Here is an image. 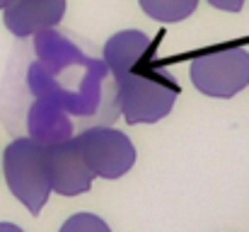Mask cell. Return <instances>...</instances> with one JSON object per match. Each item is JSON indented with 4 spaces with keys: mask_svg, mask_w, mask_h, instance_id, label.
I'll return each mask as SVG.
<instances>
[{
    "mask_svg": "<svg viewBox=\"0 0 249 232\" xmlns=\"http://www.w3.org/2000/svg\"><path fill=\"white\" fill-rule=\"evenodd\" d=\"M87 164L92 167V172L102 179H121L124 174H128L136 164V145L131 143V138L116 128L109 126H94L87 128L80 136H75Z\"/></svg>",
    "mask_w": 249,
    "mask_h": 232,
    "instance_id": "cell-4",
    "label": "cell"
},
{
    "mask_svg": "<svg viewBox=\"0 0 249 232\" xmlns=\"http://www.w3.org/2000/svg\"><path fill=\"white\" fill-rule=\"evenodd\" d=\"M66 0H12L2 10V24L12 36L27 39L56 27L66 15Z\"/></svg>",
    "mask_w": 249,
    "mask_h": 232,
    "instance_id": "cell-6",
    "label": "cell"
},
{
    "mask_svg": "<svg viewBox=\"0 0 249 232\" xmlns=\"http://www.w3.org/2000/svg\"><path fill=\"white\" fill-rule=\"evenodd\" d=\"M179 97L177 80L165 68L145 66L116 77V102L126 124H158L174 109Z\"/></svg>",
    "mask_w": 249,
    "mask_h": 232,
    "instance_id": "cell-1",
    "label": "cell"
},
{
    "mask_svg": "<svg viewBox=\"0 0 249 232\" xmlns=\"http://www.w3.org/2000/svg\"><path fill=\"white\" fill-rule=\"evenodd\" d=\"M58 232H111L104 218L94 215V213H75L71 215Z\"/></svg>",
    "mask_w": 249,
    "mask_h": 232,
    "instance_id": "cell-9",
    "label": "cell"
},
{
    "mask_svg": "<svg viewBox=\"0 0 249 232\" xmlns=\"http://www.w3.org/2000/svg\"><path fill=\"white\" fill-rule=\"evenodd\" d=\"M46 164H49L51 189L58 196L87 194L97 177L85 160L78 138H66L46 145Z\"/></svg>",
    "mask_w": 249,
    "mask_h": 232,
    "instance_id": "cell-5",
    "label": "cell"
},
{
    "mask_svg": "<svg viewBox=\"0 0 249 232\" xmlns=\"http://www.w3.org/2000/svg\"><path fill=\"white\" fill-rule=\"evenodd\" d=\"M155 41L141 29H121L109 36L104 44V63L114 77H121L131 71L153 66L150 58L155 56Z\"/></svg>",
    "mask_w": 249,
    "mask_h": 232,
    "instance_id": "cell-7",
    "label": "cell"
},
{
    "mask_svg": "<svg viewBox=\"0 0 249 232\" xmlns=\"http://www.w3.org/2000/svg\"><path fill=\"white\" fill-rule=\"evenodd\" d=\"M138 2H141V10L150 19H158L165 24H174L191 17L198 7V0H138Z\"/></svg>",
    "mask_w": 249,
    "mask_h": 232,
    "instance_id": "cell-8",
    "label": "cell"
},
{
    "mask_svg": "<svg viewBox=\"0 0 249 232\" xmlns=\"http://www.w3.org/2000/svg\"><path fill=\"white\" fill-rule=\"evenodd\" d=\"M0 232H24L19 225L15 223H7V220H0Z\"/></svg>",
    "mask_w": 249,
    "mask_h": 232,
    "instance_id": "cell-11",
    "label": "cell"
},
{
    "mask_svg": "<svg viewBox=\"0 0 249 232\" xmlns=\"http://www.w3.org/2000/svg\"><path fill=\"white\" fill-rule=\"evenodd\" d=\"M208 5H213L215 10H223V12H240L245 7V0H208Z\"/></svg>",
    "mask_w": 249,
    "mask_h": 232,
    "instance_id": "cell-10",
    "label": "cell"
},
{
    "mask_svg": "<svg viewBox=\"0 0 249 232\" xmlns=\"http://www.w3.org/2000/svg\"><path fill=\"white\" fill-rule=\"evenodd\" d=\"M189 77L194 87L213 99H230L249 87V51L245 46H215L198 54Z\"/></svg>",
    "mask_w": 249,
    "mask_h": 232,
    "instance_id": "cell-3",
    "label": "cell"
},
{
    "mask_svg": "<svg viewBox=\"0 0 249 232\" xmlns=\"http://www.w3.org/2000/svg\"><path fill=\"white\" fill-rule=\"evenodd\" d=\"M2 177L10 194L32 215H39L53 194L46 164V145L32 136H22L7 143L2 150Z\"/></svg>",
    "mask_w": 249,
    "mask_h": 232,
    "instance_id": "cell-2",
    "label": "cell"
},
{
    "mask_svg": "<svg viewBox=\"0 0 249 232\" xmlns=\"http://www.w3.org/2000/svg\"><path fill=\"white\" fill-rule=\"evenodd\" d=\"M10 2H12V0H0V10H5V7H7Z\"/></svg>",
    "mask_w": 249,
    "mask_h": 232,
    "instance_id": "cell-12",
    "label": "cell"
}]
</instances>
